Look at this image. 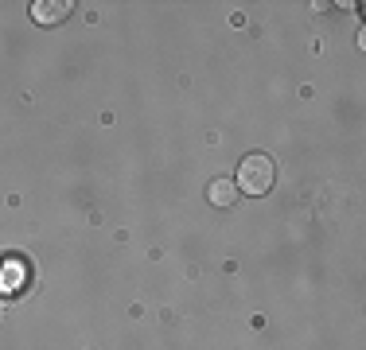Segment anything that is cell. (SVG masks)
Segmentation results:
<instances>
[{
	"label": "cell",
	"mask_w": 366,
	"mask_h": 350,
	"mask_svg": "<svg viewBox=\"0 0 366 350\" xmlns=\"http://www.w3.org/2000/svg\"><path fill=\"white\" fill-rule=\"evenodd\" d=\"M273 179H277V168H273V160L269 156H261V152H249L246 160L238 164V191H246V195H269L273 191Z\"/></svg>",
	"instance_id": "1"
},
{
	"label": "cell",
	"mask_w": 366,
	"mask_h": 350,
	"mask_svg": "<svg viewBox=\"0 0 366 350\" xmlns=\"http://www.w3.org/2000/svg\"><path fill=\"white\" fill-rule=\"evenodd\" d=\"M66 16H71L66 0H39V4H31V20L36 24H63Z\"/></svg>",
	"instance_id": "2"
},
{
	"label": "cell",
	"mask_w": 366,
	"mask_h": 350,
	"mask_svg": "<svg viewBox=\"0 0 366 350\" xmlns=\"http://www.w3.org/2000/svg\"><path fill=\"white\" fill-rule=\"evenodd\" d=\"M207 199H211L214 206H230L234 199H238V183L234 179H214L211 187H207Z\"/></svg>",
	"instance_id": "3"
},
{
	"label": "cell",
	"mask_w": 366,
	"mask_h": 350,
	"mask_svg": "<svg viewBox=\"0 0 366 350\" xmlns=\"http://www.w3.org/2000/svg\"><path fill=\"white\" fill-rule=\"evenodd\" d=\"M20 284H24V269L20 265H4V273H0V288H4V292H20Z\"/></svg>",
	"instance_id": "4"
}]
</instances>
